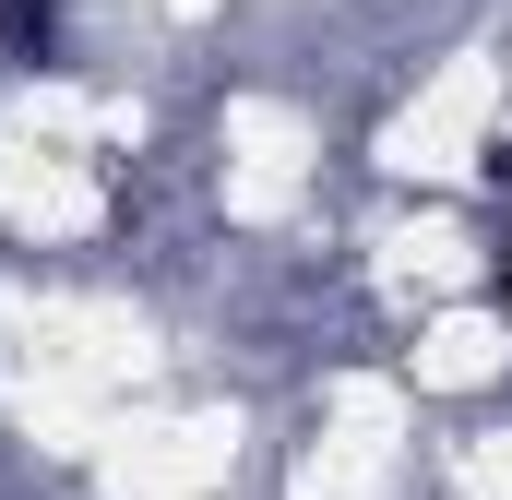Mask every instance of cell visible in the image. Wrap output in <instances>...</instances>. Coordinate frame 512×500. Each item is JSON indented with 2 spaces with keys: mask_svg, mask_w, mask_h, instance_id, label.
<instances>
[{
  "mask_svg": "<svg viewBox=\"0 0 512 500\" xmlns=\"http://www.w3.org/2000/svg\"><path fill=\"white\" fill-rule=\"evenodd\" d=\"M501 298H512V250H501Z\"/></svg>",
  "mask_w": 512,
  "mask_h": 500,
  "instance_id": "1",
  "label": "cell"
}]
</instances>
